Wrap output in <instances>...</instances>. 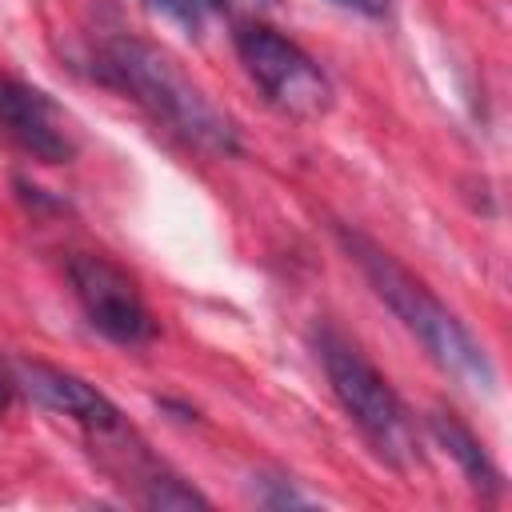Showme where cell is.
Returning <instances> with one entry per match:
<instances>
[{
	"label": "cell",
	"instance_id": "8",
	"mask_svg": "<svg viewBox=\"0 0 512 512\" xmlns=\"http://www.w3.org/2000/svg\"><path fill=\"white\" fill-rule=\"evenodd\" d=\"M432 432H436V440L460 460L464 476H468L476 488L500 492V472L492 468V460H488V452L480 448V440H476L452 412H432Z\"/></svg>",
	"mask_w": 512,
	"mask_h": 512
},
{
	"label": "cell",
	"instance_id": "4",
	"mask_svg": "<svg viewBox=\"0 0 512 512\" xmlns=\"http://www.w3.org/2000/svg\"><path fill=\"white\" fill-rule=\"evenodd\" d=\"M236 52L244 72L260 84V92L288 116H320L332 104V84L320 64L284 32L264 20H244L236 28Z\"/></svg>",
	"mask_w": 512,
	"mask_h": 512
},
{
	"label": "cell",
	"instance_id": "5",
	"mask_svg": "<svg viewBox=\"0 0 512 512\" xmlns=\"http://www.w3.org/2000/svg\"><path fill=\"white\" fill-rule=\"evenodd\" d=\"M68 280H72V292L96 332H104L116 344L152 340V332H156L152 312H148L136 280L120 264H112L108 256L80 252L68 260Z\"/></svg>",
	"mask_w": 512,
	"mask_h": 512
},
{
	"label": "cell",
	"instance_id": "3",
	"mask_svg": "<svg viewBox=\"0 0 512 512\" xmlns=\"http://www.w3.org/2000/svg\"><path fill=\"white\" fill-rule=\"evenodd\" d=\"M316 352L324 360V372H328V384H332L336 400L344 404V412L360 428V436L372 444V452L380 460H388L392 468L420 464L416 428L408 420V408L400 404L392 384L376 372V364L348 336H340L336 328H320Z\"/></svg>",
	"mask_w": 512,
	"mask_h": 512
},
{
	"label": "cell",
	"instance_id": "11",
	"mask_svg": "<svg viewBox=\"0 0 512 512\" xmlns=\"http://www.w3.org/2000/svg\"><path fill=\"white\" fill-rule=\"evenodd\" d=\"M212 4H220V8H228V12H256V8H264L268 0H212Z\"/></svg>",
	"mask_w": 512,
	"mask_h": 512
},
{
	"label": "cell",
	"instance_id": "6",
	"mask_svg": "<svg viewBox=\"0 0 512 512\" xmlns=\"http://www.w3.org/2000/svg\"><path fill=\"white\" fill-rule=\"evenodd\" d=\"M0 124L28 156H36L44 164H64L76 152L64 112L40 88H32L8 72H0Z\"/></svg>",
	"mask_w": 512,
	"mask_h": 512
},
{
	"label": "cell",
	"instance_id": "7",
	"mask_svg": "<svg viewBox=\"0 0 512 512\" xmlns=\"http://www.w3.org/2000/svg\"><path fill=\"white\" fill-rule=\"evenodd\" d=\"M20 380H24V388H28L44 408L80 420L88 432H116V428H120L116 404H112L104 392H96L92 384H84L80 376H72V372H60V368H52V364H28V360H24V364H20Z\"/></svg>",
	"mask_w": 512,
	"mask_h": 512
},
{
	"label": "cell",
	"instance_id": "10",
	"mask_svg": "<svg viewBox=\"0 0 512 512\" xmlns=\"http://www.w3.org/2000/svg\"><path fill=\"white\" fill-rule=\"evenodd\" d=\"M340 8H352V12H360V16H384V8H388V0H336Z\"/></svg>",
	"mask_w": 512,
	"mask_h": 512
},
{
	"label": "cell",
	"instance_id": "9",
	"mask_svg": "<svg viewBox=\"0 0 512 512\" xmlns=\"http://www.w3.org/2000/svg\"><path fill=\"white\" fill-rule=\"evenodd\" d=\"M148 8L164 12L168 20H176V24L188 28V32L200 28V0H148Z\"/></svg>",
	"mask_w": 512,
	"mask_h": 512
},
{
	"label": "cell",
	"instance_id": "2",
	"mask_svg": "<svg viewBox=\"0 0 512 512\" xmlns=\"http://www.w3.org/2000/svg\"><path fill=\"white\" fill-rule=\"evenodd\" d=\"M104 72L132 92L156 120H164L176 136L208 152H236L232 120L188 80V72L144 40H112L104 52Z\"/></svg>",
	"mask_w": 512,
	"mask_h": 512
},
{
	"label": "cell",
	"instance_id": "1",
	"mask_svg": "<svg viewBox=\"0 0 512 512\" xmlns=\"http://www.w3.org/2000/svg\"><path fill=\"white\" fill-rule=\"evenodd\" d=\"M348 252L356 256V264L364 268V276L372 280L376 296L404 320V328L424 344V352L452 372L456 380H464L468 388H488L492 384V364L484 356V348L468 336V328L380 244L364 240V236H344Z\"/></svg>",
	"mask_w": 512,
	"mask_h": 512
},
{
	"label": "cell",
	"instance_id": "12",
	"mask_svg": "<svg viewBox=\"0 0 512 512\" xmlns=\"http://www.w3.org/2000/svg\"><path fill=\"white\" fill-rule=\"evenodd\" d=\"M8 400H12V380H8V372L0 368V412L8 408Z\"/></svg>",
	"mask_w": 512,
	"mask_h": 512
}]
</instances>
